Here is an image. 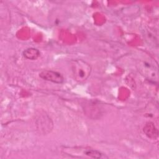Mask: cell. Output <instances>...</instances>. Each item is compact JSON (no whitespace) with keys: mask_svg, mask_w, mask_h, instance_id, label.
Masks as SVG:
<instances>
[{"mask_svg":"<svg viewBox=\"0 0 159 159\" xmlns=\"http://www.w3.org/2000/svg\"><path fill=\"white\" fill-rule=\"evenodd\" d=\"M23 55L29 60H35L40 56V52L35 48H29L23 52Z\"/></svg>","mask_w":159,"mask_h":159,"instance_id":"obj_4","label":"cell"},{"mask_svg":"<svg viewBox=\"0 0 159 159\" xmlns=\"http://www.w3.org/2000/svg\"><path fill=\"white\" fill-rule=\"evenodd\" d=\"M71 68L73 77L78 82H83L89 76L91 67L83 60H75L71 61Z\"/></svg>","mask_w":159,"mask_h":159,"instance_id":"obj_1","label":"cell"},{"mask_svg":"<svg viewBox=\"0 0 159 159\" xmlns=\"http://www.w3.org/2000/svg\"><path fill=\"white\" fill-rule=\"evenodd\" d=\"M39 76L44 80L57 84L63 83L65 80L63 76L60 73L53 70L42 71L40 73Z\"/></svg>","mask_w":159,"mask_h":159,"instance_id":"obj_2","label":"cell"},{"mask_svg":"<svg viewBox=\"0 0 159 159\" xmlns=\"http://www.w3.org/2000/svg\"><path fill=\"white\" fill-rule=\"evenodd\" d=\"M143 71V75H145L148 78H153L155 79V77L157 78V73H155V68L153 66L150 65V63H144L143 67H142V70Z\"/></svg>","mask_w":159,"mask_h":159,"instance_id":"obj_3","label":"cell"},{"mask_svg":"<svg viewBox=\"0 0 159 159\" xmlns=\"http://www.w3.org/2000/svg\"><path fill=\"white\" fill-rule=\"evenodd\" d=\"M84 154L86 156H88L89 157L92 158H99L102 157V153H101L100 152L93 150V149H86L84 152Z\"/></svg>","mask_w":159,"mask_h":159,"instance_id":"obj_5","label":"cell"}]
</instances>
